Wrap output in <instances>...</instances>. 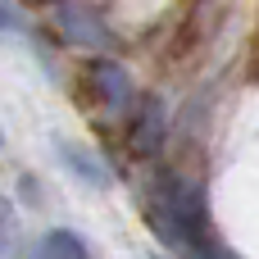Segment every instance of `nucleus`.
Returning <instances> with one entry per match:
<instances>
[{
    "label": "nucleus",
    "instance_id": "nucleus-4",
    "mask_svg": "<svg viewBox=\"0 0 259 259\" xmlns=\"http://www.w3.org/2000/svg\"><path fill=\"white\" fill-rule=\"evenodd\" d=\"M164 137H168V114H164V100L141 96V105H137V114H132V150H137V155H159Z\"/></svg>",
    "mask_w": 259,
    "mask_h": 259
},
{
    "label": "nucleus",
    "instance_id": "nucleus-6",
    "mask_svg": "<svg viewBox=\"0 0 259 259\" xmlns=\"http://www.w3.org/2000/svg\"><path fill=\"white\" fill-rule=\"evenodd\" d=\"M59 155H64V168H73L87 187H100V191L109 187V168H105V164H96L87 150H77V146H64V141H59Z\"/></svg>",
    "mask_w": 259,
    "mask_h": 259
},
{
    "label": "nucleus",
    "instance_id": "nucleus-3",
    "mask_svg": "<svg viewBox=\"0 0 259 259\" xmlns=\"http://www.w3.org/2000/svg\"><path fill=\"white\" fill-rule=\"evenodd\" d=\"M55 18H59V32H64L73 46H87V50H105V46H109V32H105V23L96 18V9L64 0V5L55 9Z\"/></svg>",
    "mask_w": 259,
    "mask_h": 259
},
{
    "label": "nucleus",
    "instance_id": "nucleus-5",
    "mask_svg": "<svg viewBox=\"0 0 259 259\" xmlns=\"http://www.w3.org/2000/svg\"><path fill=\"white\" fill-rule=\"evenodd\" d=\"M27 259H91V255H87V246H82L77 232L55 228V232H46V237L27 250Z\"/></svg>",
    "mask_w": 259,
    "mask_h": 259
},
{
    "label": "nucleus",
    "instance_id": "nucleus-2",
    "mask_svg": "<svg viewBox=\"0 0 259 259\" xmlns=\"http://www.w3.org/2000/svg\"><path fill=\"white\" fill-rule=\"evenodd\" d=\"M87 91H91V100H96V109H100L105 118H123V114L137 105V91H132L127 68H123L118 59H109V55L91 59V68H87Z\"/></svg>",
    "mask_w": 259,
    "mask_h": 259
},
{
    "label": "nucleus",
    "instance_id": "nucleus-1",
    "mask_svg": "<svg viewBox=\"0 0 259 259\" xmlns=\"http://www.w3.org/2000/svg\"><path fill=\"white\" fill-rule=\"evenodd\" d=\"M150 223L159 232L164 246H173V255H191L200 241H209V209L196 182L178 178V173H159L150 187Z\"/></svg>",
    "mask_w": 259,
    "mask_h": 259
}]
</instances>
